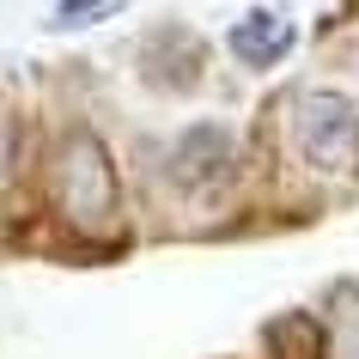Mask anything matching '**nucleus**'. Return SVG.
Returning a JSON list of instances; mask_svg holds the SVG:
<instances>
[{
  "mask_svg": "<svg viewBox=\"0 0 359 359\" xmlns=\"http://www.w3.org/2000/svg\"><path fill=\"white\" fill-rule=\"evenodd\" d=\"M49 195H55L61 219L74 231H104L122 208V183H116V158L92 128L61 134L55 158H49Z\"/></svg>",
  "mask_w": 359,
  "mask_h": 359,
  "instance_id": "1",
  "label": "nucleus"
},
{
  "mask_svg": "<svg viewBox=\"0 0 359 359\" xmlns=\"http://www.w3.org/2000/svg\"><path fill=\"white\" fill-rule=\"evenodd\" d=\"M292 140L323 177H359V104L347 92L311 86L292 97Z\"/></svg>",
  "mask_w": 359,
  "mask_h": 359,
  "instance_id": "2",
  "label": "nucleus"
},
{
  "mask_svg": "<svg viewBox=\"0 0 359 359\" xmlns=\"http://www.w3.org/2000/svg\"><path fill=\"white\" fill-rule=\"evenodd\" d=\"M231 158H238V147H231L226 122H195V128L177 140V152H170V177H177L183 189H213V183L231 177Z\"/></svg>",
  "mask_w": 359,
  "mask_h": 359,
  "instance_id": "3",
  "label": "nucleus"
},
{
  "mask_svg": "<svg viewBox=\"0 0 359 359\" xmlns=\"http://www.w3.org/2000/svg\"><path fill=\"white\" fill-rule=\"evenodd\" d=\"M231 55L244 61V67H256V74H268L274 61L292 55V43H299V31H292V19L286 13H274V6H256V13H244V19L226 31Z\"/></svg>",
  "mask_w": 359,
  "mask_h": 359,
  "instance_id": "4",
  "label": "nucleus"
},
{
  "mask_svg": "<svg viewBox=\"0 0 359 359\" xmlns=\"http://www.w3.org/2000/svg\"><path fill=\"white\" fill-rule=\"evenodd\" d=\"M140 74H147L152 86H165V92H189L195 79H201V37L183 31V25H165V31L140 49Z\"/></svg>",
  "mask_w": 359,
  "mask_h": 359,
  "instance_id": "5",
  "label": "nucleus"
},
{
  "mask_svg": "<svg viewBox=\"0 0 359 359\" xmlns=\"http://www.w3.org/2000/svg\"><path fill=\"white\" fill-rule=\"evenodd\" d=\"M262 347L268 359H323L329 353V329L317 317H304V311H286L262 329Z\"/></svg>",
  "mask_w": 359,
  "mask_h": 359,
  "instance_id": "6",
  "label": "nucleus"
},
{
  "mask_svg": "<svg viewBox=\"0 0 359 359\" xmlns=\"http://www.w3.org/2000/svg\"><path fill=\"white\" fill-rule=\"evenodd\" d=\"M116 13V0H55V31H74V25H92Z\"/></svg>",
  "mask_w": 359,
  "mask_h": 359,
  "instance_id": "7",
  "label": "nucleus"
},
{
  "mask_svg": "<svg viewBox=\"0 0 359 359\" xmlns=\"http://www.w3.org/2000/svg\"><path fill=\"white\" fill-rule=\"evenodd\" d=\"M6 170H13V128H6V116H0V183H6Z\"/></svg>",
  "mask_w": 359,
  "mask_h": 359,
  "instance_id": "8",
  "label": "nucleus"
},
{
  "mask_svg": "<svg viewBox=\"0 0 359 359\" xmlns=\"http://www.w3.org/2000/svg\"><path fill=\"white\" fill-rule=\"evenodd\" d=\"M347 359H359V323L347 329Z\"/></svg>",
  "mask_w": 359,
  "mask_h": 359,
  "instance_id": "9",
  "label": "nucleus"
}]
</instances>
